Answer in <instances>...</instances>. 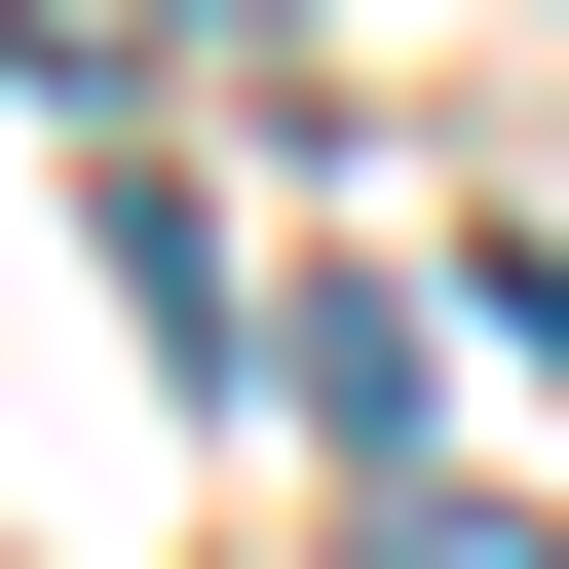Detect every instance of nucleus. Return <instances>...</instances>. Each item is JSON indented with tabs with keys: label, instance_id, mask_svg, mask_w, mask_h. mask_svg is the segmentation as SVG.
<instances>
[{
	"label": "nucleus",
	"instance_id": "nucleus-1",
	"mask_svg": "<svg viewBox=\"0 0 569 569\" xmlns=\"http://www.w3.org/2000/svg\"><path fill=\"white\" fill-rule=\"evenodd\" d=\"M342 569H569V531H531V493H456V456H380V493H342Z\"/></svg>",
	"mask_w": 569,
	"mask_h": 569
},
{
	"label": "nucleus",
	"instance_id": "nucleus-2",
	"mask_svg": "<svg viewBox=\"0 0 569 569\" xmlns=\"http://www.w3.org/2000/svg\"><path fill=\"white\" fill-rule=\"evenodd\" d=\"M0 39H39V77H114V39H152V0H0Z\"/></svg>",
	"mask_w": 569,
	"mask_h": 569
}]
</instances>
